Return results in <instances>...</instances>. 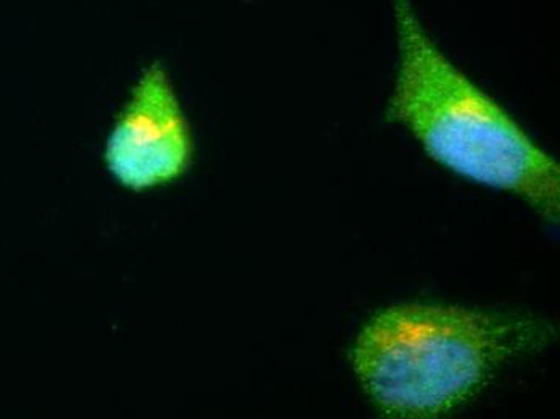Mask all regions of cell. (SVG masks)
<instances>
[{
    "label": "cell",
    "mask_w": 560,
    "mask_h": 419,
    "mask_svg": "<svg viewBox=\"0 0 560 419\" xmlns=\"http://www.w3.org/2000/svg\"><path fill=\"white\" fill-rule=\"evenodd\" d=\"M555 337V326L530 313L398 303L365 323L350 361L382 415L432 419L469 404L505 364L541 352Z\"/></svg>",
    "instance_id": "obj_1"
},
{
    "label": "cell",
    "mask_w": 560,
    "mask_h": 419,
    "mask_svg": "<svg viewBox=\"0 0 560 419\" xmlns=\"http://www.w3.org/2000/svg\"><path fill=\"white\" fill-rule=\"evenodd\" d=\"M398 71L385 117L408 129L430 160L459 178L560 217V166L512 115L433 43L411 0H392Z\"/></svg>",
    "instance_id": "obj_2"
},
{
    "label": "cell",
    "mask_w": 560,
    "mask_h": 419,
    "mask_svg": "<svg viewBox=\"0 0 560 419\" xmlns=\"http://www.w3.org/2000/svg\"><path fill=\"white\" fill-rule=\"evenodd\" d=\"M196 142L186 112L163 61L143 68L113 123L104 162L113 178L142 193L183 178Z\"/></svg>",
    "instance_id": "obj_3"
}]
</instances>
